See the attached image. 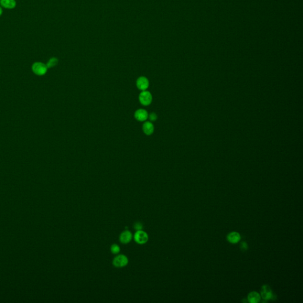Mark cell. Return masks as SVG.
<instances>
[{"label":"cell","instance_id":"cell-17","mask_svg":"<svg viewBox=\"0 0 303 303\" xmlns=\"http://www.w3.org/2000/svg\"><path fill=\"white\" fill-rule=\"evenodd\" d=\"M241 248L243 250H246L247 249V245L245 242H242L241 243Z\"/></svg>","mask_w":303,"mask_h":303},{"label":"cell","instance_id":"cell-9","mask_svg":"<svg viewBox=\"0 0 303 303\" xmlns=\"http://www.w3.org/2000/svg\"><path fill=\"white\" fill-rule=\"evenodd\" d=\"M142 129L144 133L148 136H150L154 132V126L151 122H146L143 124Z\"/></svg>","mask_w":303,"mask_h":303},{"label":"cell","instance_id":"cell-5","mask_svg":"<svg viewBox=\"0 0 303 303\" xmlns=\"http://www.w3.org/2000/svg\"><path fill=\"white\" fill-rule=\"evenodd\" d=\"M136 86L141 91L146 90L149 86L148 79L145 77H140L136 81Z\"/></svg>","mask_w":303,"mask_h":303},{"label":"cell","instance_id":"cell-1","mask_svg":"<svg viewBox=\"0 0 303 303\" xmlns=\"http://www.w3.org/2000/svg\"><path fill=\"white\" fill-rule=\"evenodd\" d=\"M139 100L140 103L143 106H147L152 103V95L149 91L146 90L142 91V92L139 94Z\"/></svg>","mask_w":303,"mask_h":303},{"label":"cell","instance_id":"cell-2","mask_svg":"<svg viewBox=\"0 0 303 303\" xmlns=\"http://www.w3.org/2000/svg\"><path fill=\"white\" fill-rule=\"evenodd\" d=\"M149 236L143 230H138L136 231L134 235V240L139 245H143L148 241Z\"/></svg>","mask_w":303,"mask_h":303},{"label":"cell","instance_id":"cell-7","mask_svg":"<svg viewBox=\"0 0 303 303\" xmlns=\"http://www.w3.org/2000/svg\"><path fill=\"white\" fill-rule=\"evenodd\" d=\"M261 294L262 298L265 300H271L273 298V293L271 288L267 285H264L262 286Z\"/></svg>","mask_w":303,"mask_h":303},{"label":"cell","instance_id":"cell-8","mask_svg":"<svg viewBox=\"0 0 303 303\" xmlns=\"http://www.w3.org/2000/svg\"><path fill=\"white\" fill-rule=\"evenodd\" d=\"M132 239V234L128 230H125L120 235L119 240L123 244H127Z\"/></svg>","mask_w":303,"mask_h":303},{"label":"cell","instance_id":"cell-4","mask_svg":"<svg viewBox=\"0 0 303 303\" xmlns=\"http://www.w3.org/2000/svg\"><path fill=\"white\" fill-rule=\"evenodd\" d=\"M128 263V258L124 255H119L113 259V265L116 268L126 267Z\"/></svg>","mask_w":303,"mask_h":303},{"label":"cell","instance_id":"cell-12","mask_svg":"<svg viewBox=\"0 0 303 303\" xmlns=\"http://www.w3.org/2000/svg\"><path fill=\"white\" fill-rule=\"evenodd\" d=\"M0 4L5 8L12 9L16 7V2L15 0H0Z\"/></svg>","mask_w":303,"mask_h":303},{"label":"cell","instance_id":"cell-3","mask_svg":"<svg viewBox=\"0 0 303 303\" xmlns=\"http://www.w3.org/2000/svg\"><path fill=\"white\" fill-rule=\"evenodd\" d=\"M32 71L36 75L41 76L46 73L47 67L41 62H36L32 66Z\"/></svg>","mask_w":303,"mask_h":303},{"label":"cell","instance_id":"cell-18","mask_svg":"<svg viewBox=\"0 0 303 303\" xmlns=\"http://www.w3.org/2000/svg\"><path fill=\"white\" fill-rule=\"evenodd\" d=\"M2 14H3V10H2V8L0 7V16H1Z\"/></svg>","mask_w":303,"mask_h":303},{"label":"cell","instance_id":"cell-13","mask_svg":"<svg viewBox=\"0 0 303 303\" xmlns=\"http://www.w3.org/2000/svg\"><path fill=\"white\" fill-rule=\"evenodd\" d=\"M57 63H58L57 59L56 57H52L49 61V62H47L46 66L47 68H52V67L56 66L57 64Z\"/></svg>","mask_w":303,"mask_h":303},{"label":"cell","instance_id":"cell-16","mask_svg":"<svg viewBox=\"0 0 303 303\" xmlns=\"http://www.w3.org/2000/svg\"><path fill=\"white\" fill-rule=\"evenodd\" d=\"M134 229V230H136V231H138V230H142L143 229V225L140 222H136L133 225Z\"/></svg>","mask_w":303,"mask_h":303},{"label":"cell","instance_id":"cell-14","mask_svg":"<svg viewBox=\"0 0 303 303\" xmlns=\"http://www.w3.org/2000/svg\"><path fill=\"white\" fill-rule=\"evenodd\" d=\"M110 250L112 253L116 255V254H118L120 251V247L117 244H113L111 246Z\"/></svg>","mask_w":303,"mask_h":303},{"label":"cell","instance_id":"cell-10","mask_svg":"<svg viewBox=\"0 0 303 303\" xmlns=\"http://www.w3.org/2000/svg\"><path fill=\"white\" fill-rule=\"evenodd\" d=\"M248 301L251 303H257L261 300V295L259 294L255 291H253L248 295Z\"/></svg>","mask_w":303,"mask_h":303},{"label":"cell","instance_id":"cell-15","mask_svg":"<svg viewBox=\"0 0 303 303\" xmlns=\"http://www.w3.org/2000/svg\"><path fill=\"white\" fill-rule=\"evenodd\" d=\"M148 118L150 122H155L158 119V116L155 113H151L149 114Z\"/></svg>","mask_w":303,"mask_h":303},{"label":"cell","instance_id":"cell-11","mask_svg":"<svg viewBox=\"0 0 303 303\" xmlns=\"http://www.w3.org/2000/svg\"><path fill=\"white\" fill-rule=\"evenodd\" d=\"M227 240L231 243H236L241 240V235L237 232H231L227 237Z\"/></svg>","mask_w":303,"mask_h":303},{"label":"cell","instance_id":"cell-6","mask_svg":"<svg viewBox=\"0 0 303 303\" xmlns=\"http://www.w3.org/2000/svg\"><path fill=\"white\" fill-rule=\"evenodd\" d=\"M148 116L149 114L148 111L143 108L138 109L134 113V117L139 122L146 121L148 118Z\"/></svg>","mask_w":303,"mask_h":303}]
</instances>
